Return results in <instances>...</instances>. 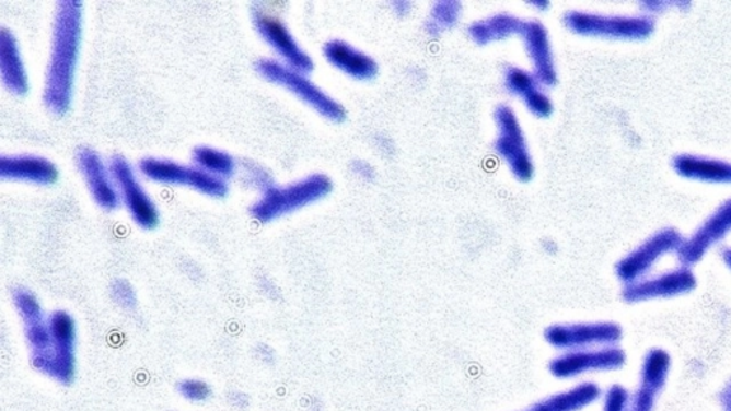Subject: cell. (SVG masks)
<instances>
[{
  "instance_id": "cell-12",
  "label": "cell",
  "mask_w": 731,
  "mask_h": 411,
  "mask_svg": "<svg viewBox=\"0 0 731 411\" xmlns=\"http://www.w3.org/2000/svg\"><path fill=\"white\" fill-rule=\"evenodd\" d=\"M0 176L35 185H54L59 179V169L49 158L37 154H11L0 158Z\"/></svg>"
},
{
  "instance_id": "cell-17",
  "label": "cell",
  "mask_w": 731,
  "mask_h": 411,
  "mask_svg": "<svg viewBox=\"0 0 731 411\" xmlns=\"http://www.w3.org/2000/svg\"><path fill=\"white\" fill-rule=\"evenodd\" d=\"M730 223L731 203L728 208L720 210L719 216L711 219L706 227H703L700 232L696 233V236L691 239V243L684 245L683 249H681L682 261H684V263H686V261L687 263H691V261L698 260V257L705 254L707 246H710L711 243L716 242L717 237H721L726 231H729V228L726 227H728Z\"/></svg>"
},
{
  "instance_id": "cell-9",
  "label": "cell",
  "mask_w": 731,
  "mask_h": 411,
  "mask_svg": "<svg viewBox=\"0 0 731 411\" xmlns=\"http://www.w3.org/2000/svg\"><path fill=\"white\" fill-rule=\"evenodd\" d=\"M672 371V357L663 349L650 350L641 366L639 385L630 397V411H654Z\"/></svg>"
},
{
  "instance_id": "cell-11",
  "label": "cell",
  "mask_w": 731,
  "mask_h": 411,
  "mask_svg": "<svg viewBox=\"0 0 731 411\" xmlns=\"http://www.w3.org/2000/svg\"><path fill=\"white\" fill-rule=\"evenodd\" d=\"M256 70L266 81L288 89L294 95L302 97L304 102L311 103L316 109L322 110L323 114H333V105L327 99L325 93L318 91L308 79H304L299 70H294L288 67V64L279 62V60L269 58L257 60Z\"/></svg>"
},
{
  "instance_id": "cell-26",
  "label": "cell",
  "mask_w": 731,
  "mask_h": 411,
  "mask_svg": "<svg viewBox=\"0 0 731 411\" xmlns=\"http://www.w3.org/2000/svg\"><path fill=\"white\" fill-rule=\"evenodd\" d=\"M721 400H723L726 411H731V381L728 389H726L723 395H721Z\"/></svg>"
},
{
  "instance_id": "cell-10",
  "label": "cell",
  "mask_w": 731,
  "mask_h": 411,
  "mask_svg": "<svg viewBox=\"0 0 731 411\" xmlns=\"http://www.w3.org/2000/svg\"><path fill=\"white\" fill-rule=\"evenodd\" d=\"M77 165L95 202L105 210L119 208L121 200L112 177L109 163L103 161L95 149L79 148Z\"/></svg>"
},
{
  "instance_id": "cell-16",
  "label": "cell",
  "mask_w": 731,
  "mask_h": 411,
  "mask_svg": "<svg viewBox=\"0 0 731 411\" xmlns=\"http://www.w3.org/2000/svg\"><path fill=\"white\" fill-rule=\"evenodd\" d=\"M602 396L603 391L596 383L584 381L537 401L529 411H582L596 403Z\"/></svg>"
},
{
  "instance_id": "cell-19",
  "label": "cell",
  "mask_w": 731,
  "mask_h": 411,
  "mask_svg": "<svg viewBox=\"0 0 731 411\" xmlns=\"http://www.w3.org/2000/svg\"><path fill=\"white\" fill-rule=\"evenodd\" d=\"M678 171L688 176L707 177V179L731 180V167L724 163L701 161L697 157L677 158Z\"/></svg>"
},
{
  "instance_id": "cell-23",
  "label": "cell",
  "mask_w": 731,
  "mask_h": 411,
  "mask_svg": "<svg viewBox=\"0 0 731 411\" xmlns=\"http://www.w3.org/2000/svg\"><path fill=\"white\" fill-rule=\"evenodd\" d=\"M111 292L112 297H114L117 305L128 308V310H134L136 305H138V298H136L134 287L124 279L115 280L114 284H112Z\"/></svg>"
},
{
  "instance_id": "cell-15",
  "label": "cell",
  "mask_w": 731,
  "mask_h": 411,
  "mask_svg": "<svg viewBox=\"0 0 731 411\" xmlns=\"http://www.w3.org/2000/svg\"><path fill=\"white\" fill-rule=\"evenodd\" d=\"M676 240L677 235L673 232H665L662 235L655 236L654 239L646 243L641 249L627 256V259L618 265V275L623 280H626L627 283L635 282L640 275H645L648 272L650 266H653L654 261L664 255L665 250L672 249Z\"/></svg>"
},
{
  "instance_id": "cell-18",
  "label": "cell",
  "mask_w": 731,
  "mask_h": 411,
  "mask_svg": "<svg viewBox=\"0 0 731 411\" xmlns=\"http://www.w3.org/2000/svg\"><path fill=\"white\" fill-rule=\"evenodd\" d=\"M195 166L199 169L210 173V175L218 176L220 179H228L232 177L237 169L236 158L231 153L222 151V149L212 146H198L192 153Z\"/></svg>"
},
{
  "instance_id": "cell-8",
  "label": "cell",
  "mask_w": 731,
  "mask_h": 411,
  "mask_svg": "<svg viewBox=\"0 0 731 411\" xmlns=\"http://www.w3.org/2000/svg\"><path fill=\"white\" fill-rule=\"evenodd\" d=\"M623 338L620 327L615 324L557 325L546 330L545 339L552 348L561 352L612 348Z\"/></svg>"
},
{
  "instance_id": "cell-13",
  "label": "cell",
  "mask_w": 731,
  "mask_h": 411,
  "mask_svg": "<svg viewBox=\"0 0 731 411\" xmlns=\"http://www.w3.org/2000/svg\"><path fill=\"white\" fill-rule=\"evenodd\" d=\"M696 279L691 270L682 269L677 272L665 273L648 282H633L627 284L623 296L629 302L649 301V298L676 296L695 289Z\"/></svg>"
},
{
  "instance_id": "cell-27",
  "label": "cell",
  "mask_w": 731,
  "mask_h": 411,
  "mask_svg": "<svg viewBox=\"0 0 731 411\" xmlns=\"http://www.w3.org/2000/svg\"><path fill=\"white\" fill-rule=\"evenodd\" d=\"M724 259L726 261H728V265L730 266L731 269V250H726Z\"/></svg>"
},
{
  "instance_id": "cell-3",
  "label": "cell",
  "mask_w": 731,
  "mask_h": 411,
  "mask_svg": "<svg viewBox=\"0 0 731 411\" xmlns=\"http://www.w3.org/2000/svg\"><path fill=\"white\" fill-rule=\"evenodd\" d=\"M51 348L49 356L37 366V371L54 380L70 385L77 372V325L73 317L65 310H56L48 316Z\"/></svg>"
},
{
  "instance_id": "cell-1",
  "label": "cell",
  "mask_w": 731,
  "mask_h": 411,
  "mask_svg": "<svg viewBox=\"0 0 731 411\" xmlns=\"http://www.w3.org/2000/svg\"><path fill=\"white\" fill-rule=\"evenodd\" d=\"M82 34L83 3L77 0H62L56 4L44 91L45 105L56 115L67 114L72 105Z\"/></svg>"
},
{
  "instance_id": "cell-2",
  "label": "cell",
  "mask_w": 731,
  "mask_h": 411,
  "mask_svg": "<svg viewBox=\"0 0 731 411\" xmlns=\"http://www.w3.org/2000/svg\"><path fill=\"white\" fill-rule=\"evenodd\" d=\"M139 171L158 184L189 186L210 198L220 199L229 193L227 180L199 167L181 165L172 158L144 157L139 163Z\"/></svg>"
},
{
  "instance_id": "cell-14",
  "label": "cell",
  "mask_w": 731,
  "mask_h": 411,
  "mask_svg": "<svg viewBox=\"0 0 731 411\" xmlns=\"http://www.w3.org/2000/svg\"><path fill=\"white\" fill-rule=\"evenodd\" d=\"M0 74L4 86L15 95H25L30 89V77L23 62L15 35L8 27L0 30Z\"/></svg>"
},
{
  "instance_id": "cell-24",
  "label": "cell",
  "mask_w": 731,
  "mask_h": 411,
  "mask_svg": "<svg viewBox=\"0 0 731 411\" xmlns=\"http://www.w3.org/2000/svg\"><path fill=\"white\" fill-rule=\"evenodd\" d=\"M177 391L185 397V399L190 401H206L212 395V389L209 385H206L205 381L194 380H183L177 386Z\"/></svg>"
},
{
  "instance_id": "cell-5",
  "label": "cell",
  "mask_w": 731,
  "mask_h": 411,
  "mask_svg": "<svg viewBox=\"0 0 731 411\" xmlns=\"http://www.w3.org/2000/svg\"><path fill=\"white\" fill-rule=\"evenodd\" d=\"M109 167L120 200L129 210L134 221L143 228L156 227L161 214H159L158 206L150 198L148 190L140 184L132 163L117 154V156L111 158Z\"/></svg>"
},
{
  "instance_id": "cell-20",
  "label": "cell",
  "mask_w": 731,
  "mask_h": 411,
  "mask_svg": "<svg viewBox=\"0 0 731 411\" xmlns=\"http://www.w3.org/2000/svg\"><path fill=\"white\" fill-rule=\"evenodd\" d=\"M13 303H15L19 316L22 321L34 319L36 316L44 315L39 301L34 293L25 287H18L13 291Z\"/></svg>"
},
{
  "instance_id": "cell-6",
  "label": "cell",
  "mask_w": 731,
  "mask_h": 411,
  "mask_svg": "<svg viewBox=\"0 0 731 411\" xmlns=\"http://www.w3.org/2000/svg\"><path fill=\"white\" fill-rule=\"evenodd\" d=\"M627 354L625 350L612 348L571 350L564 352L548 363V372L557 380H571L589 373L615 372L625 367Z\"/></svg>"
},
{
  "instance_id": "cell-7",
  "label": "cell",
  "mask_w": 731,
  "mask_h": 411,
  "mask_svg": "<svg viewBox=\"0 0 731 411\" xmlns=\"http://www.w3.org/2000/svg\"><path fill=\"white\" fill-rule=\"evenodd\" d=\"M251 12L257 34L282 58L285 64L299 72L312 68L311 58L300 48L282 19L270 11L269 4L253 3Z\"/></svg>"
},
{
  "instance_id": "cell-4",
  "label": "cell",
  "mask_w": 731,
  "mask_h": 411,
  "mask_svg": "<svg viewBox=\"0 0 731 411\" xmlns=\"http://www.w3.org/2000/svg\"><path fill=\"white\" fill-rule=\"evenodd\" d=\"M326 189V180L321 176L308 177L289 186H271L251 206V214L257 221L271 222L313 202Z\"/></svg>"
},
{
  "instance_id": "cell-22",
  "label": "cell",
  "mask_w": 731,
  "mask_h": 411,
  "mask_svg": "<svg viewBox=\"0 0 731 411\" xmlns=\"http://www.w3.org/2000/svg\"><path fill=\"white\" fill-rule=\"evenodd\" d=\"M631 395L623 386L608 387L603 394V411H630Z\"/></svg>"
},
{
  "instance_id": "cell-21",
  "label": "cell",
  "mask_w": 731,
  "mask_h": 411,
  "mask_svg": "<svg viewBox=\"0 0 731 411\" xmlns=\"http://www.w3.org/2000/svg\"><path fill=\"white\" fill-rule=\"evenodd\" d=\"M243 180L253 189L262 190V193L275 186L274 177L259 163L246 161L242 163Z\"/></svg>"
},
{
  "instance_id": "cell-25",
  "label": "cell",
  "mask_w": 731,
  "mask_h": 411,
  "mask_svg": "<svg viewBox=\"0 0 731 411\" xmlns=\"http://www.w3.org/2000/svg\"><path fill=\"white\" fill-rule=\"evenodd\" d=\"M231 401L234 406H237V408H245L247 403H250V400H247L246 396H243L241 394H234L231 397Z\"/></svg>"
}]
</instances>
